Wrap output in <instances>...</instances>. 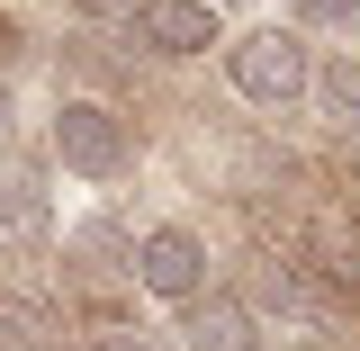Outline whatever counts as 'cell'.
I'll return each mask as SVG.
<instances>
[{
    "label": "cell",
    "instance_id": "7",
    "mask_svg": "<svg viewBox=\"0 0 360 351\" xmlns=\"http://www.w3.org/2000/svg\"><path fill=\"white\" fill-rule=\"evenodd\" d=\"M315 108L333 117L342 135H360V54H333V63H315Z\"/></svg>",
    "mask_w": 360,
    "mask_h": 351
},
{
    "label": "cell",
    "instance_id": "12",
    "mask_svg": "<svg viewBox=\"0 0 360 351\" xmlns=\"http://www.w3.org/2000/svg\"><path fill=\"white\" fill-rule=\"evenodd\" d=\"M72 9H82V18H127L135 0H72Z\"/></svg>",
    "mask_w": 360,
    "mask_h": 351
},
{
    "label": "cell",
    "instance_id": "1",
    "mask_svg": "<svg viewBox=\"0 0 360 351\" xmlns=\"http://www.w3.org/2000/svg\"><path fill=\"white\" fill-rule=\"evenodd\" d=\"M45 153H54V172H72V180H127L135 172V117L108 108V99H54Z\"/></svg>",
    "mask_w": 360,
    "mask_h": 351
},
{
    "label": "cell",
    "instance_id": "2",
    "mask_svg": "<svg viewBox=\"0 0 360 351\" xmlns=\"http://www.w3.org/2000/svg\"><path fill=\"white\" fill-rule=\"evenodd\" d=\"M225 82L243 90L252 108H288V99H307V82H315V45L297 37L288 18H262V27L225 37Z\"/></svg>",
    "mask_w": 360,
    "mask_h": 351
},
{
    "label": "cell",
    "instance_id": "10",
    "mask_svg": "<svg viewBox=\"0 0 360 351\" xmlns=\"http://www.w3.org/2000/svg\"><path fill=\"white\" fill-rule=\"evenodd\" d=\"M0 351H37V307L0 298Z\"/></svg>",
    "mask_w": 360,
    "mask_h": 351
},
{
    "label": "cell",
    "instance_id": "3",
    "mask_svg": "<svg viewBox=\"0 0 360 351\" xmlns=\"http://www.w3.org/2000/svg\"><path fill=\"white\" fill-rule=\"evenodd\" d=\"M127 279L144 298H162V307L207 298V234H198V225H144L127 243Z\"/></svg>",
    "mask_w": 360,
    "mask_h": 351
},
{
    "label": "cell",
    "instance_id": "6",
    "mask_svg": "<svg viewBox=\"0 0 360 351\" xmlns=\"http://www.w3.org/2000/svg\"><path fill=\"white\" fill-rule=\"evenodd\" d=\"M45 217H54L45 172H37V162H0V234L27 243V234H45Z\"/></svg>",
    "mask_w": 360,
    "mask_h": 351
},
{
    "label": "cell",
    "instance_id": "5",
    "mask_svg": "<svg viewBox=\"0 0 360 351\" xmlns=\"http://www.w3.org/2000/svg\"><path fill=\"white\" fill-rule=\"evenodd\" d=\"M180 351H270L262 343V315L243 307V298H189V324H180Z\"/></svg>",
    "mask_w": 360,
    "mask_h": 351
},
{
    "label": "cell",
    "instance_id": "4",
    "mask_svg": "<svg viewBox=\"0 0 360 351\" xmlns=\"http://www.w3.org/2000/svg\"><path fill=\"white\" fill-rule=\"evenodd\" d=\"M135 45L144 54H162V63H189V54H207V45H225L217 9L207 0H135Z\"/></svg>",
    "mask_w": 360,
    "mask_h": 351
},
{
    "label": "cell",
    "instance_id": "8",
    "mask_svg": "<svg viewBox=\"0 0 360 351\" xmlns=\"http://www.w3.org/2000/svg\"><path fill=\"white\" fill-rule=\"evenodd\" d=\"M90 351H180V343L153 333V324H127V315H117V324H90Z\"/></svg>",
    "mask_w": 360,
    "mask_h": 351
},
{
    "label": "cell",
    "instance_id": "11",
    "mask_svg": "<svg viewBox=\"0 0 360 351\" xmlns=\"http://www.w3.org/2000/svg\"><path fill=\"white\" fill-rule=\"evenodd\" d=\"M9 135H18V90L0 82V153H9Z\"/></svg>",
    "mask_w": 360,
    "mask_h": 351
},
{
    "label": "cell",
    "instance_id": "9",
    "mask_svg": "<svg viewBox=\"0 0 360 351\" xmlns=\"http://www.w3.org/2000/svg\"><path fill=\"white\" fill-rule=\"evenodd\" d=\"M352 18H360V0H297V18H288V27L307 37V27H352Z\"/></svg>",
    "mask_w": 360,
    "mask_h": 351
}]
</instances>
